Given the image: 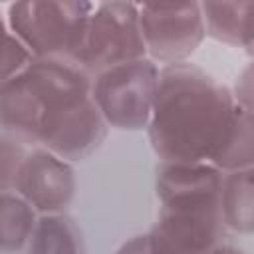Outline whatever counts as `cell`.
<instances>
[{
    "label": "cell",
    "mask_w": 254,
    "mask_h": 254,
    "mask_svg": "<svg viewBox=\"0 0 254 254\" xmlns=\"http://www.w3.org/2000/svg\"><path fill=\"white\" fill-rule=\"evenodd\" d=\"M220 208L230 234H254V165L222 173Z\"/></svg>",
    "instance_id": "cell-11"
},
{
    "label": "cell",
    "mask_w": 254,
    "mask_h": 254,
    "mask_svg": "<svg viewBox=\"0 0 254 254\" xmlns=\"http://www.w3.org/2000/svg\"><path fill=\"white\" fill-rule=\"evenodd\" d=\"M161 65L149 56L91 75V95L103 119L117 131H145L155 107Z\"/></svg>",
    "instance_id": "cell-5"
},
{
    "label": "cell",
    "mask_w": 254,
    "mask_h": 254,
    "mask_svg": "<svg viewBox=\"0 0 254 254\" xmlns=\"http://www.w3.org/2000/svg\"><path fill=\"white\" fill-rule=\"evenodd\" d=\"M24 196L38 212H60L75 198L73 163L42 145H26L2 133L0 190Z\"/></svg>",
    "instance_id": "cell-3"
},
{
    "label": "cell",
    "mask_w": 254,
    "mask_h": 254,
    "mask_svg": "<svg viewBox=\"0 0 254 254\" xmlns=\"http://www.w3.org/2000/svg\"><path fill=\"white\" fill-rule=\"evenodd\" d=\"M83 250H85L83 230L77 224V220L71 214H67V210L38 214V222L26 252H34V254L73 252L75 254Z\"/></svg>",
    "instance_id": "cell-12"
},
{
    "label": "cell",
    "mask_w": 254,
    "mask_h": 254,
    "mask_svg": "<svg viewBox=\"0 0 254 254\" xmlns=\"http://www.w3.org/2000/svg\"><path fill=\"white\" fill-rule=\"evenodd\" d=\"M200 10L208 38L242 50L254 38V0H200Z\"/></svg>",
    "instance_id": "cell-10"
},
{
    "label": "cell",
    "mask_w": 254,
    "mask_h": 254,
    "mask_svg": "<svg viewBox=\"0 0 254 254\" xmlns=\"http://www.w3.org/2000/svg\"><path fill=\"white\" fill-rule=\"evenodd\" d=\"M34 60H36L34 52L10 28L4 26V54H2L4 71H2V81L22 73Z\"/></svg>",
    "instance_id": "cell-15"
},
{
    "label": "cell",
    "mask_w": 254,
    "mask_h": 254,
    "mask_svg": "<svg viewBox=\"0 0 254 254\" xmlns=\"http://www.w3.org/2000/svg\"><path fill=\"white\" fill-rule=\"evenodd\" d=\"M147 56L141 12L133 0H99L93 6L75 62L91 75Z\"/></svg>",
    "instance_id": "cell-6"
},
{
    "label": "cell",
    "mask_w": 254,
    "mask_h": 254,
    "mask_svg": "<svg viewBox=\"0 0 254 254\" xmlns=\"http://www.w3.org/2000/svg\"><path fill=\"white\" fill-rule=\"evenodd\" d=\"M222 171L208 161H163L155 165V196L167 210H222Z\"/></svg>",
    "instance_id": "cell-7"
},
{
    "label": "cell",
    "mask_w": 254,
    "mask_h": 254,
    "mask_svg": "<svg viewBox=\"0 0 254 254\" xmlns=\"http://www.w3.org/2000/svg\"><path fill=\"white\" fill-rule=\"evenodd\" d=\"M238 101L232 87L190 62L161 65L147 139L163 161H208L224 145Z\"/></svg>",
    "instance_id": "cell-1"
},
{
    "label": "cell",
    "mask_w": 254,
    "mask_h": 254,
    "mask_svg": "<svg viewBox=\"0 0 254 254\" xmlns=\"http://www.w3.org/2000/svg\"><path fill=\"white\" fill-rule=\"evenodd\" d=\"M232 93L236 101L254 115V58H250V62L238 71L232 83Z\"/></svg>",
    "instance_id": "cell-16"
},
{
    "label": "cell",
    "mask_w": 254,
    "mask_h": 254,
    "mask_svg": "<svg viewBox=\"0 0 254 254\" xmlns=\"http://www.w3.org/2000/svg\"><path fill=\"white\" fill-rule=\"evenodd\" d=\"M38 210L18 192L0 190V250L4 254L28 250L38 222Z\"/></svg>",
    "instance_id": "cell-13"
},
{
    "label": "cell",
    "mask_w": 254,
    "mask_h": 254,
    "mask_svg": "<svg viewBox=\"0 0 254 254\" xmlns=\"http://www.w3.org/2000/svg\"><path fill=\"white\" fill-rule=\"evenodd\" d=\"M212 165L222 173L254 165V115L240 103L236 107L228 137L212 159Z\"/></svg>",
    "instance_id": "cell-14"
},
{
    "label": "cell",
    "mask_w": 254,
    "mask_h": 254,
    "mask_svg": "<svg viewBox=\"0 0 254 254\" xmlns=\"http://www.w3.org/2000/svg\"><path fill=\"white\" fill-rule=\"evenodd\" d=\"M139 10H179L200 4V0H133Z\"/></svg>",
    "instance_id": "cell-17"
},
{
    "label": "cell",
    "mask_w": 254,
    "mask_h": 254,
    "mask_svg": "<svg viewBox=\"0 0 254 254\" xmlns=\"http://www.w3.org/2000/svg\"><path fill=\"white\" fill-rule=\"evenodd\" d=\"M2 2H4V4H10V2H12V0H2Z\"/></svg>",
    "instance_id": "cell-20"
},
{
    "label": "cell",
    "mask_w": 254,
    "mask_h": 254,
    "mask_svg": "<svg viewBox=\"0 0 254 254\" xmlns=\"http://www.w3.org/2000/svg\"><path fill=\"white\" fill-rule=\"evenodd\" d=\"M91 99V73L69 58H36L22 73L2 81V133L46 145Z\"/></svg>",
    "instance_id": "cell-2"
},
{
    "label": "cell",
    "mask_w": 254,
    "mask_h": 254,
    "mask_svg": "<svg viewBox=\"0 0 254 254\" xmlns=\"http://www.w3.org/2000/svg\"><path fill=\"white\" fill-rule=\"evenodd\" d=\"M244 52L248 54V58H254V38H252V40L248 42V46L244 48Z\"/></svg>",
    "instance_id": "cell-19"
},
{
    "label": "cell",
    "mask_w": 254,
    "mask_h": 254,
    "mask_svg": "<svg viewBox=\"0 0 254 254\" xmlns=\"http://www.w3.org/2000/svg\"><path fill=\"white\" fill-rule=\"evenodd\" d=\"M121 250H135V252H153V250H151V240H149V232L133 236V238H131L129 242H125V244L121 246Z\"/></svg>",
    "instance_id": "cell-18"
},
{
    "label": "cell",
    "mask_w": 254,
    "mask_h": 254,
    "mask_svg": "<svg viewBox=\"0 0 254 254\" xmlns=\"http://www.w3.org/2000/svg\"><path fill=\"white\" fill-rule=\"evenodd\" d=\"M4 26L10 28L36 58L73 60L91 12V0H12Z\"/></svg>",
    "instance_id": "cell-4"
},
{
    "label": "cell",
    "mask_w": 254,
    "mask_h": 254,
    "mask_svg": "<svg viewBox=\"0 0 254 254\" xmlns=\"http://www.w3.org/2000/svg\"><path fill=\"white\" fill-rule=\"evenodd\" d=\"M153 252H212L228 248L220 210H165L147 230Z\"/></svg>",
    "instance_id": "cell-9"
},
{
    "label": "cell",
    "mask_w": 254,
    "mask_h": 254,
    "mask_svg": "<svg viewBox=\"0 0 254 254\" xmlns=\"http://www.w3.org/2000/svg\"><path fill=\"white\" fill-rule=\"evenodd\" d=\"M147 56L159 65L189 62L208 38L200 4L179 10H139Z\"/></svg>",
    "instance_id": "cell-8"
}]
</instances>
